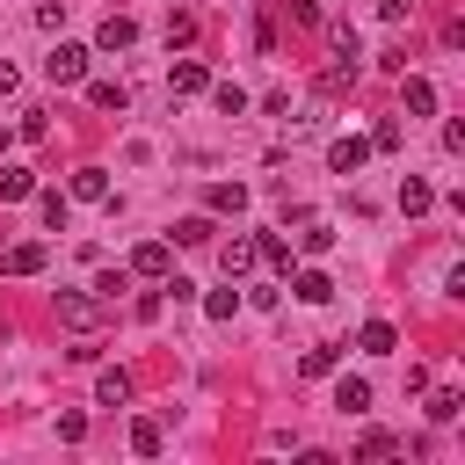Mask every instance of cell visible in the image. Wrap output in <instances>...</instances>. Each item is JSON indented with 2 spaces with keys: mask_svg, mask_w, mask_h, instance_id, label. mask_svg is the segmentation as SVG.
I'll use <instances>...</instances> for the list:
<instances>
[{
  "mask_svg": "<svg viewBox=\"0 0 465 465\" xmlns=\"http://www.w3.org/2000/svg\"><path fill=\"white\" fill-rule=\"evenodd\" d=\"M400 102H407V116H436V80H421V73H407V87H400Z\"/></svg>",
  "mask_w": 465,
  "mask_h": 465,
  "instance_id": "7",
  "label": "cell"
},
{
  "mask_svg": "<svg viewBox=\"0 0 465 465\" xmlns=\"http://www.w3.org/2000/svg\"><path fill=\"white\" fill-rule=\"evenodd\" d=\"M87 102H94V109H116V116L131 109V94H124L116 80H94V87H87Z\"/></svg>",
  "mask_w": 465,
  "mask_h": 465,
  "instance_id": "18",
  "label": "cell"
},
{
  "mask_svg": "<svg viewBox=\"0 0 465 465\" xmlns=\"http://www.w3.org/2000/svg\"><path fill=\"white\" fill-rule=\"evenodd\" d=\"M0 94H15V65L7 58H0Z\"/></svg>",
  "mask_w": 465,
  "mask_h": 465,
  "instance_id": "34",
  "label": "cell"
},
{
  "mask_svg": "<svg viewBox=\"0 0 465 465\" xmlns=\"http://www.w3.org/2000/svg\"><path fill=\"white\" fill-rule=\"evenodd\" d=\"M44 80H51V87H80V80H87V51H80V44H58V51L44 58Z\"/></svg>",
  "mask_w": 465,
  "mask_h": 465,
  "instance_id": "1",
  "label": "cell"
},
{
  "mask_svg": "<svg viewBox=\"0 0 465 465\" xmlns=\"http://www.w3.org/2000/svg\"><path fill=\"white\" fill-rule=\"evenodd\" d=\"M371 153H400V124H392V116L371 131Z\"/></svg>",
  "mask_w": 465,
  "mask_h": 465,
  "instance_id": "31",
  "label": "cell"
},
{
  "mask_svg": "<svg viewBox=\"0 0 465 465\" xmlns=\"http://www.w3.org/2000/svg\"><path fill=\"white\" fill-rule=\"evenodd\" d=\"M131 450L153 458V450H160V421H131Z\"/></svg>",
  "mask_w": 465,
  "mask_h": 465,
  "instance_id": "23",
  "label": "cell"
},
{
  "mask_svg": "<svg viewBox=\"0 0 465 465\" xmlns=\"http://www.w3.org/2000/svg\"><path fill=\"white\" fill-rule=\"evenodd\" d=\"M298 298H305V305H327V298H334V283H327L320 269H305V276H298Z\"/></svg>",
  "mask_w": 465,
  "mask_h": 465,
  "instance_id": "21",
  "label": "cell"
},
{
  "mask_svg": "<svg viewBox=\"0 0 465 465\" xmlns=\"http://www.w3.org/2000/svg\"><path fill=\"white\" fill-rule=\"evenodd\" d=\"M29 189H36V182H29V167H0V196H7V203H22Z\"/></svg>",
  "mask_w": 465,
  "mask_h": 465,
  "instance_id": "22",
  "label": "cell"
},
{
  "mask_svg": "<svg viewBox=\"0 0 465 465\" xmlns=\"http://www.w3.org/2000/svg\"><path fill=\"white\" fill-rule=\"evenodd\" d=\"M378 15H385V22H407V15H414V0H378Z\"/></svg>",
  "mask_w": 465,
  "mask_h": 465,
  "instance_id": "33",
  "label": "cell"
},
{
  "mask_svg": "<svg viewBox=\"0 0 465 465\" xmlns=\"http://www.w3.org/2000/svg\"><path fill=\"white\" fill-rule=\"evenodd\" d=\"M131 269H138V276H167V269H174V247H167V240H145V247H131Z\"/></svg>",
  "mask_w": 465,
  "mask_h": 465,
  "instance_id": "4",
  "label": "cell"
},
{
  "mask_svg": "<svg viewBox=\"0 0 465 465\" xmlns=\"http://www.w3.org/2000/svg\"><path fill=\"white\" fill-rule=\"evenodd\" d=\"M73 196H80V203H102V196H109V167H80V174H73Z\"/></svg>",
  "mask_w": 465,
  "mask_h": 465,
  "instance_id": "11",
  "label": "cell"
},
{
  "mask_svg": "<svg viewBox=\"0 0 465 465\" xmlns=\"http://www.w3.org/2000/svg\"><path fill=\"white\" fill-rule=\"evenodd\" d=\"M51 305H58V320H65V327H80V334L102 320V298H87V291H58Z\"/></svg>",
  "mask_w": 465,
  "mask_h": 465,
  "instance_id": "2",
  "label": "cell"
},
{
  "mask_svg": "<svg viewBox=\"0 0 465 465\" xmlns=\"http://www.w3.org/2000/svg\"><path fill=\"white\" fill-rule=\"evenodd\" d=\"M356 341H363L371 356H392V341H400V334H392V320H363V334H356Z\"/></svg>",
  "mask_w": 465,
  "mask_h": 465,
  "instance_id": "17",
  "label": "cell"
},
{
  "mask_svg": "<svg viewBox=\"0 0 465 465\" xmlns=\"http://www.w3.org/2000/svg\"><path fill=\"white\" fill-rule=\"evenodd\" d=\"M0 269H7V276H36V269H44V240H22V247H7V254H0Z\"/></svg>",
  "mask_w": 465,
  "mask_h": 465,
  "instance_id": "9",
  "label": "cell"
},
{
  "mask_svg": "<svg viewBox=\"0 0 465 465\" xmlns=\"http://www.w3.org/2000/svg\"><path fill=\"white\" fill-rule=\"evenodd\" d=\"M189 44H196V15L174 7V15H167V51H189Z\"/></svg>",
  "mask_w": 465,
  "mask_h": 465,
  "instance_id": "15",
  "label": "cell"
},
{
  "mask_svg": "<svg viewBox=\"0 0 465 465\" xmlns=\"http://www.w3.org/2000/svg\"><path fill=\"white\" fill-rule=\"evenodd\" d=\"M334 407H341V414H371V385H363V378H341V385H334Z\"/></svg>",
  "mask_w": 465,
  "mask_h": 465,
  "instance_id": "14",
  "label": "cell"
},
{
  "mask_svg": "<svg viewBox=\"0 0 465 465\" xmlns=\"http://www.w3.org/2000/svg\"><path fill=\"white\" fill-rule=\"evenodd\" d=\"M298 247H305V254H327V247H334V225H327L320 211H305V218H298Z\"/></svg>",
  "mask_w": 465,
  "mask_h": 465,
  "instance_id": "8",
  "label": "cell"
},
{
  "mask_svg": "<svg viewBox=\"0 0 465 465\" xmlns=\"http://www.w3.org/2000/svg\"><path fill=\"white\" fill-rule=\"evenodd\" d=\"M203 312H211V320H232V312H240V291H211Z\"/></svg>",
  "mask_w": 465,
  "mask_h": 465,
  "instance_id": "26",
  "label": "cell"
},
{
  "mask_svg": "<svg viewBox=\"0 0 465 465\" xmlns=\"http://www.w3.org/2000/svg\"><path fill=\"white\" fill-rule=\"evenodd\" d=\"M363 160H371V138H334V145H327V167H334V174H356Z\"/></svg>",
  "mask_w": 465,
  "mask_h": 465,
  "instance_id": "3",
  "label": "cell"
},
{
  "mask_svg": "<svg viewBox=\"0 0 465 465\" xmlns=\"http://www.w3.org/2000/svg\"><path fill=\"white\" fill-rule=\"evenodd\" d=\"M167 87H174V94H203V87H211V73H203V58H174V73H167Z\"/></svg>",
  "mask_w": 465,
  "mask_h": 465,
  "instance_id": "6",
  "label": "cell"
},
{
  "mask_svg": "<svg viewBox=\"0 0 465 465\" xmlns=\"http://www.w3.org/2000/svg\"><path fill=\"white\" fill-rule=\"evenodd\" d=\"M174 240H182V247H203V240H211V218H182Z\"/></svg>",
  "mask_w": 465,
  "mask_h": 465,
  "instance_id": "25",
  "label": "cell"
},
{
  "mask_svg": "<svg viewBox=\"0 0 465 465\" xmlns=\"http://www.w3.org/2000/svg\"><path fill=\"white\" fill-rule=\"evenodd\" d=\"M94 44H102V51H131V44H138V22H131V15H109V22L94 29Z\"/></svg>",
  "mask_w": 465,
  "mask_h": 465,
  "instance_id": "5",
  "label": "cell"
},
{
  "mask_svg": "<svg viewBox=\"0 0 465 465\" xmlns=\"http://www.w3.org/2000/svg\"><path fill=\"white\" fill-rule=\"evenodd\" d=\"M36 211H44V225H51V232H65V196H58V189H44V203H36Z\"/></svg>",
  "mask_w": 465,
  "mask_h": 465,
  "instance_id": "24",
  "label": "cell"
},
{
  "mask_svg": "<svg viewBox=\"0 0 465 465\" xmlns=\"http://www.w3.org/2000/svg\"><path fill=\"white\" fill-rule=\"evenodd\" d=\"M392 450H400V443H392V436H385V429H371V436H363V443H356V458H392Z\"/></svg>",
  "mask_w": 465,
  "mask_h": 465,
  "instance_id": "29",
  "label": "cell"
},
{
  "mask_svg": "<svg viewBox=\"0 0 465 465\" xmlns=\"http://www.w3.org/2000/svg\"><path fill=\"white\" fill-rule=\"evenodd\" d=\"M429 203H436V189H429L421 174H407V182H400V211H407V218H421Z\"/></svg>",
  "mask_w": 465,
  "mask_h": 465,
  "instance_id": "13",
  "label": "cell"
},
{
  "mask_svg": "<svg viewBox=\"0 0 465 465\" xmlns=\"http://www.w3.org/2000/svg\"><path fill=\"white\" fill-rule=\"evenodd\" d=\"M283 7H291V22H305V29H320V7H312V0H283Z\"/></svg>",
  "mask_w": 465,
  "mask_h": 465,
  "instance_id": "32",
  "label": "cell"
},
{
  "mask_svg": "<svg viewBox=\"0 0 465 465\" xmlns=\"http://www.w3.org/2000/svg\"><path fill=\"white\" fill-rule=\"evenodd\" d=\"M254 262H276V269H291V240H283V232H262V240H254Z\"/></svg>",
  "mask_w": 465,
  "mask_h": 465,
  "instance_id": "20",
  "label": "cell"
},
{
  "mask_svg": "<svg viewBox=\"0 0 465 465\" xmlns=\"http://www.w3.org/2000/svg\"><path fill=\"white\" fill-rule=\"evenodd\" d=\"M298 371H305V378H327V371H334V349H327V341H320V349H305V363H298Z\"/></svg>",
  "mask_w": 465,
  "mask_h": 465,
  "instance_id": "27",
  "label": "cell"
},
{
  "mask_svg": "<svg viewBox=\"0 0 465 465\" xmlns=\"http://www.w3.org/2000/svg\"><path fill=\"white\" fill-rule=\"evenodd\" d=\"M218 262H225V276H247V269H254V240H225Z\"/></svg>",
  "mask_w": 465,
  "mask_h": 465,
  "instance_id": "16",
  "label": "cell"
},
{
  "mask_svg": "<svg viewBox=\"0 0 465 465\" xmlns=\"http://www.w3.org/2000/svg\"><path fill=\"white\" fill-rule=\"evenodd\" d=\"M131 400V371H102L94 378V407H124Z\"/></svg>",
  "mask_w": 465,
  "mask_h": 465,
  "instance_id": "10",
  "label": "cell"
},
{
  "mask_svg": "<svg viewBox=\"0 0 465 465\" xmlns=\"http://www.w3.org/2000/svg\"><path fill=\"white\" fill-rule=\"evenodd\" d=\"M254 51H276V15H269V7L254 15Z\"/></svg>",
  "mask_w": 465,
  "mask_h": 465,
  "instance_id": "30",
  "label": "cell"
},
{
  "mask_svg": "<svg viewBox=\"0 0 465 465\" xmlns=\"http://www.w3.org/2000/svg\"><path fill=\"white\" fill-rule=\"evenodd\" d=\"M211 102H218V116H247V87H232V80H218Z\"/></svg>",
  "mask_w": 465,
  "mask_h": 465,
  "instance_id": "19",
  "label": "cell"
},
{
  "mask_svg": "<svg viewBox=\"0 0 465 465\" xmlns=\"http://www.w3.org/2000/svg\"><path fill=\"white\" fill-rule=\"evenodd\" d=\"M203 203H211V211H232V218H240V211H247V189H240V182H211V189H203Z\"/></svg>",
  "mask_w": 465,
  "mask_h": 465,
  "instance_id": "12",
  "label": "cell"
},
{
  "mask_svg": "<svg viewBox=\"0 0 465 465\" xmlns=\"http://www.w3.org/2000/svg\"><path fill=\"white\" fill-rule=\"evenodd\" d=\"M458 414H465L458 392H436V400H429V421H458Z\"/></svg>",
  "mask_w": 465,
  "mask_h": 465,
  "instance_id": "28",
  "label": "cell"
}]
</instances>
